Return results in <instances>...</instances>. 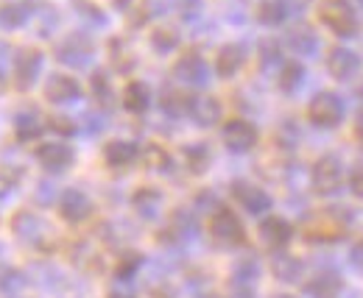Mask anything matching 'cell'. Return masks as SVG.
<instances>
[{
    "instance_id": "6f0895ef",
    "label": "cell",
    "mask_w": 363,
    "mask_h": 298,
    "mask_svg": "<svg viewBox=\"0 0 363 298\" xmlns=\"http://www.w3.org/2000/svg\"><path fill=\"white\" fill-rule=\"evenodd\" d=\"M199 298H216V296H199Z\"/></svg>"
},
{
    "instance_id": "e0dca14e",
    "label": "cell",
    "mask_w": 363,
    "mask_h": 298,
    "mask_svg": "<svg viewBox=\"0 0 363 298\" xmlns=\"http://www.w3.org/2000/svg\"><path fill=\"white\" fill-rule=\"evenodd\" d=\"M187 115H190V120H193L196 126L210 128L221 120L224 109H221V101H218V98H213V95H199V98L190 101V112H187Z\"/></svg>"
},
{
    "instance_id": "484cf974",
    "label": "cell",
    "mask_w": 363,
    "mask_h": 298,
    "mask_svg": "<svg viewBox=\"0 0 363 298\" xmlns=\"http://www.w3.org/2000/svg\"><path fill=\"white\" fill-rule=\"evenodd\" d=\"M151 106V86L145 81H129L123 89V109L132 115H145Z\"/></svg>"
},
{
    "instance_id": "816d5d0a",
    "label": "cell",
    "mask_w": 363,
    "mask_h": 298,
    "mask_svg": "<svg viewBox=\"0 0 363 298\" xmlns=\"http://www.w3.org/2000/svg\"><path fill=\"white\" fill-rule=\"evenodd\" d=\"M355 134H358V139H363V112H358V120H355Z\"/></svg>"
},
{
    "instance_id": "91938a15",
    "label": "cell",
    "mask_w": 363,
    "mask_h": 298,
    "mask_svg": "<svg viewBox=\"0 0 363 298\" xmlns=\"http://www.w3.org/2000/svg\"><path fill=\"white\" fill-rule=\"evenodd\" d=\"M361 3H363V0H361Z\"/></svg>"
},
{
    "instance_id": "d590c367",
    "label": "cell",
    "mask_w": 363,
    "mask_h": 298,
    "mask_svg": "<svg viewBox=\"0 0 363 298\" xmlns=\"http://www.w3.org/2000/svg\"><path fill=\"white\" fill-rule=\"evenodd\" d=\"M143 159H145V165H148L151 171H160V173L171 171V154H168L162 145H157V142H151V145L143 151Z\"/></svg>"
},
{
    "instance_id": "cb8c5ba5",
    "label": "cell",
    "mask_w": 363,
    "mask_h": 298,
    "mask_svg": "<svg viewBox=\"0 0 363 298\" xmlns=\"http://www.w3.org/2000/svg\"><path fill=\"white\" fill-rule=\"evenodd\" d=\"M199 231V220L190 210H177L171 217V226L165 229V237L162 240H171V243H184L190 237H196Z\"/></svg>"
},
{
    "instance_id": "e575fe53",
    "label": "cell",
    "mask_w": 363,
    "mask_h": 298,
    "mask_svg": "<svg viewBox=\"0 0 363 298\" xmlns=\"http://www.w3.org/2000/svg\"><path fill=\"white\" fill-rule=\"evenodd\" d=\"M140 268H143V254L140 251H123L118 256V265H115V279L129 282V279H135Z\"/></svg>"
},
{
    "instance_id": "60d3db41",
    "label": "cell",
    "mask_w": 363,
    "mask_h": 298,
    "mask_svg": "<svg viewBox=\"0 0 363 298\" xmlns=\"http://www.w3.org/2000/svg\"><path fill=\"white\" fill-rule=\"evenodd\" d=\"M48 128L53 134H59L62 139H67V137H73L79 131V123L73 118H67V115H53V118H48Z\"/></svg>"
},
{
    "instance_id": "db71d44e",
    "label": "cell",
    "mask_w": 363,
    "mask_h": 298,
    "mask_svg": "<svg viewBox=\"0 0 363 298\" xmlns=\"http://www.w3.org/2000/svg\"><path fill=\"white\" fill-rule=\"evenodd\" d=\"M106 298H135V296H132V293H121V290H112V293H109Z\"/></svg>"
},
{
    "instance_id": "7bdbcfd3",
    "label": "cell",
    "mask_w": 363,
    "mask_h": 298,
    "mask_svg": "<svg viewBox=\"0 0 363 298\" xmlns=\"http://www.w3.org/2000/svg\"><path fill=\"white\" fill-rule=\"evenodd\" d=\"M279 6H282V11H285V17H302V14L308 11L311 0H279Z\"/></svg>"
},
{
    "instance_id": "4fadbf2b",
    "label": "cell",
    "mask_w": 363,
    "mask_h": 298,
    "mask_svg": "<svg viewBox=\"0 0 363 298\" xmlns=\"http://www.w3.org/2000/svg\"><path fill=\"white\" fill-rule=\"evenodd\" d=\"M257 234H260V243H263L266 248H272V251H282V248L291 243V237H294V226H291L285 217L269 214V217H263V220H260Z\"/></svg>"
},
{
    "instance_id": "680465c9",
    "label": "cell",
    "mask_w": 363,
    "mask_h": 298,
    "mask_svg": "<svg viewBox=\"0 0 363 298\" xmlns=\"http://www.w3.org/2000/svg\"><path fill=\"white\" fill-rule=\"evenodd\" d=\"M361 95H363V84H361Z\"/></svg>"
},
{
    "instance_id": "d6a6232c",
    "label": "cell",
    "mask_w": 363,
    "mask_h": 298,
    "mask_svg": "<svg viewBox=\"0 0 363 298\" xmlns=\"http://www.w3.org/2000/svg\"><path fill=\"white\" fill-rule=\"evenodd\" d=\"M151 47H154L160 56L174 53V50L179 47V31H177V28H168V25L154 28V31H151Z\"/></svg>"
},
{
    "instance_id": "4dcf8cb0",
    "label": "cell",
    "mask_w": 363,
    "mask_h": 298,
    "mask_svg": "<svg viewBox=\"0 0 363 298\" xmlns=\"http://www.w3.org/2000/svg\"><path fill=\"white\" fill-rule=\"evenodd\" d=\"M90 89H92V98L101 103V106H112L115 103V86H112V79L106 70H95L90 79Z\"/></svg>"
},
{
    "instance_id": "ee69618b",
    "label": "cell",
    "mask_w": 363,
    "mask_h": 298,
    "mask_svg": "<svg viewBox=\"0 0 363 298\" xmlns=\"http://www.w3.org/2000/svg\"><path fill=\"white\" fill-rule=\"evenodd\" d=\"M347 184H350V193H352L355 198H363V165H355V168H352Z\"/></svg>"
},
{
    "instance_id": "d4e9b609",
    "label": "cell",
    "mask_w": 363,
    "mask_h": 298,
    "mask_svg": "<svg viewBox=\"0 0 363 298\" xmlns=\"http://www.w3.org/2000/svg\"><path fill=\"white\" fill-rule=\"evenodd\" d=\"M184 168L193 173V176H204L213 165V151L207 142H190L184 145Z\"/></svg>"
},
{
    "instance_id": "ab89813d",
    "label": "cell",
    "mask_w": 363,
    "mask_h": 298,
    "mask_svg": "<svg viewBox=\"0 0 363 298\" xmlns=\"http://www.w3.org/2000/svg\"><path fill=\"white\" fill-rule=\"evenodd\" d=\"M260 64H263V70L282 67V47L277 40H263L260 42Z\"/></svg>"
},
{
    "instance_id": "f35d334b",
    "label": "cell",
    "mask_w": 363,
    "mask_h": 298,
    "mask_svg": "<svg viewBox=\"0 0 363 298\" xmlns=\"http://www.w3.org/2000/svg\"><path fill=\"white\" fill-rule=\"evenodd\" d=\"M34 14L40 17V23H37L40 37H53V31L59 28V11H56V6H43V8H34Z\"/></svg>"
},
{
    "instance_id": "7402d4cb",
    "label": "cell",
    "mask_w": 363,
    "mask_h": 298,
    "mask_svg": "<svg viewBox=\"0 0 363 298\" xmlns=\"http://www.w3.org/2000/svg\"><path fill=\"white\" fill-rule=\"evenodd\" d=\"M137 156H140V148L132 139H109L104 145V162L109 168H129L137 162Z\"/></svg>"
},
{
    "instance_id": "f907efd6",
    "label": "cell",
    "mask_w": 363,
    "mask_h": 298,
    "mask_svg": "<svg viewBox=\"0 0 363 298\" xmlns=\"http://www.w3.org/2000/svg\"><path fill=\"white\" fill-rule=\"evenodd\" d=\"M229 298H257V296H255V290H252V287H246V285H232Z\"/></svg>"
},
{
    "instance_id": "30bf717a",
    "label": "cell",
    "mask_w": 363,
    "mask_h": 298,
    "mask_svg": "<svg viewBox=\"0 0 363 298\" xmlns=\"http://www.w3.org/2000/svg\"><path fill=\"white\" fill-rule=\"evenodd\" d=\"M174 76H177V81L187 86H207L210 84V64L204 62L201 53L187 50V53H182L179 59H177Z\"/></svg>"
},
{
    "instance_id": "6da1fadb",
    "label": "cell",
    "mask_w": 363,
    "mask_h": 298,
    "mask_svg": "<svg viewBox=\"0 0 363 298\" xmlns=\"http://www.w3.org/2000/svg\"><path fill=\"white\" fill-rule=\"evenodd\" d=\"M318 20L344 40H352L358 34V14L350 0H321L318 6Z\"/></svg>"
},
{
    "instance_id": "ac0fdd59",
    "label": "cell",
    "mask_w": 363,
    "mask_h": 298,
    "mask_svg": "<svg viewBox=\"0 0 363 298\" xmlns=\"http://www.w3.org/2000/svg\"><path fill=\"white\" fill-rule=\"evenodd\" d=\"M272 273L277 282H285V285H296L302 276H305V262L299 256L288 254L285 248L277 251L272 256Z\"/></svg>"
},
{
    "instance_id": "ba28073f",
    "label": "cell",
    "mask_w": 363,
    "mask_h": 298,
    "mask_svg": "<svg viewBox=\"0 0 363 298\" xmlns=\"http://www.w3.org/2000/svg\"><path fill=\"white\" fill-rule=\"evenodd\" d=\"M229 193H232L235 204H238L240 210H246L249 214H266L274 207L272 195H269L263 187L252 184V181H240V178H238V181H232Z\"/></svg>"
},
{
    "instance_id": "d6986e66",
    "label": "cell",
    "mask_w": 363,
    "mask_h": 298,
    "mask_svg": "<svg viewBox=\"0 0 363 298\" xmlns=\"http://www.w3.org/2000/svg\"><path fill=\"white\" fill-rule=\"evenodd\" d=\"M162 204H165V195L157 187H140V190H135V195H132V210L143 220H157L160 212H162Z\"/></svg>"
},
{
    "instance_id": "8d00e7d4",
    "label": "cell",
    "mask_w": 363,
    "mask_h": 298,
    "mask_svg": "<svg viewBox=\"0 0 363 298\" xmlns=\"http://www.w3.org/2000/svg\"><path fill=\"white\" fill-rule=\"evenodd\" d=\"M73 8H76V14L87 25H106V14H104V8L98 3H92V0H73Z\"/></svg>"
},
{
    "instance_id": "4316f807",
    "label": "cell",
    "mask_w": 363,
    "mask_h": 298,
    "mask_svg": "<svg viewBox=\"0 0 363 298\" xmlns=\"http://www.w3.org/2000/svg\"><path fill=\"white\" fill-rule=\"evenodd\" d=\"M31 14H34V8L28 3H17V0L3 3L0 6V25L6 31H17V28H23L31 20Z\"/></svg>"
},
{
    "instance_id": "44dd1931",
    "label": "cell",
    "mask_w": 363,
    "mask_h": 298,
    "mask_svg": "<svg viewBox=\"0 0 363 298\" xmlns=\"http://www.w3.org/2000/svg\"><path fill=\"white\" fill-rule=\"evenodd\" d=\"M243 64H246V47L238 42L224 45L218 50V56H216V73H218V79H235Z\"/></svg>"
},
{
    "instance_id": "f1b7e54d",
    "label": "cell",
    "mask_w": 363,
    "mask_h": 298,
    "mask_svg": "<svg viewBox=\"0 0 363 298\" xmlns=\"http://www.w3.org/2000/svg\"><path fill=\"white\" fill-rule=\"evenodd\" d=\"M302 84H305V67H302L299 62H285V64L279 67L277 86H279L285 95H294Z\"/></svg>"
},
{
    "instance_id": "5bb4252c",
    "label": "cell",
    "mask_w": 363,
    "mask_h": 298,
    "mask_svg": "<svg viewBox=\"0 0 363 298\" xmlns=\"http://www.w3.org/2000/svg\"><path fill=\"white\" fill-rule=\"evenodd\" d=\"M361 64V56L350 47H333L330 56H327V73L338 81H350L352 76H358Z\"/></svg>"
},
{
    "instance_id": "3957f363",
    "label": "cell",
    "mask_w": 363,
    "mask_h": 298,
    "mask_svg": "<svg viewBox=\"0 0 363 298\" xmlns=\"http://www.w3.org/2000/svg\"><path fill=\"white\" fill-rule=\"evenodd\" d=\"M11 231L20 243L31 246V248H45L48 237H50V226L45 223V217L31 210H20L11 217Z\"/></svg>"
},
{
    "instance_id": "f5cc1de1",
    "label": "cell",
    "mask_w": 363,
    "mask_h": 298,
    "mask_svg": "<svg viewBox=\"0 0 363 298\" xmlns=\"http://www.w3.org/2000/svg\"><path fill=\"white\" fill-rule=\"evenodd\" d=\"M112 3H115L121 11H129V8H132V0H112Z\"/></svg>"
},
{
    "instance_id": "5b68a950",
    "label": "cell",
    "mask_w": 363,
    "mask_h": 298,
    "mask_svg": "<svg viewBox=\"0 0 363 298\" xmlns=\"http://www.w3.org/2000/svg\"><path fill=\"white\" fill-rule=\"evenodd\" d=\"M308 120L318 128H335L344 120V101L335 92H318L308 103Z\"/></svg>"
},
{
    "instance_id": "836d02e7",
    "label": "cell",
    "mask_w": 363,
    "mask_h": 298,
    "mask_svg": "<svg viewBox=\"0 0 363 298\" xmlns=\"http://www.w3.org/2000/svg\"><path fill=\"white\" fill-rule=\"evenodd\" d=\"M109 56H112V64H115L121 73L135 70L137 56L132 53V47L126 45V40H112V42H109Z\"/></svg>"
},
{
    "instance_id": "f6af8a7d",
    "label": "cell",
    "mask_w": 363,
    "mask_h": 298,
    "mask_svg": "<svg viewBox=\"0 0 363 298\" xmlns=\"http://www.w3.org/2000/svg\"><path fill=\"white\" fill-rule=\"evenodd\" d=\"M350 265L363 276V240H358V243L352 246V251H350Z\"/></svg>"
},
{
    "instance_id": "7dc6e473",
    "label": "cell",
    "mask_w": 363,
    "mask_h": 298,
    "mask_svg": "<svg viewBox=\"0 0 363 298\" xmlns=\"http://www.w3.org/2000/svg\"><path fill=\"white\" fill-rule=\"evenodd\" d=\"M14 50H11V45L9 42H0V70H6L9 67V62H14Z\"/></svg>"
},
{
    "instance_id": "11a10c76",
    "label": "cell",
    "mask_w": 363,
    "mask_h": 298,
    "mask_svg": "<svg viewBox=\"0 0 363 298\" xmlns=\"http://www.w3.org/2000/svg\"><path fill=\"white\" fill-rule=\"evenodd\" d=\"M3 89H6V70H0V95H3Z\"/></svg>"
},
{
    "instance_id": "c3c4849f",
    "label": "cell",
    "mask_w": 363,
    "mask_h": 298,
    "mask_svg": "<svg viewBox=\"0 0 363 298\" xmlns=\"http://www.w3.org/2000/svg\"><path fill=\"white\" fill-rule=\"evenodd\" d=\"M53 195H56V190H53L50 184H40V187H37V201H40V204H50Z\"/></svg>"
},
{
    "instance_id": "bcb514c9",
    "label": "cell",
    "mask_w": 363,
    "mask_h": 298,
    "mask_svg": "<svg viewBox=\"0 0 363 298\" xmlns=\"http://www.w3.org/2000/svg\"><path fill=\"white\" fill-rule=\"evenodd\" d=\"M199 11H201V0H182V17L184 20H193Z\"/></svg>"
},
{
    "instance_id": "52a82bcc",
    "label": "cell",
    "mask_w": 363,
    "mask_h": 298,
    "mask_svg": "<svg viewBox=\"0 0 363 298\" xmlns=\"http://www.w3.org/2000/svg\"><path fill=\"white\" fill-rule=\"evenodd\" d=\"M43 64H45V56L37 50V47H26L14 56V70H11V79L14 86L20 92H28L31 86L37 84L40 73H43Z\"/></svg>"
},
{
    "instance_id": "1f68e13d",
    "label": "cell",
    "mask_w": 363,
    "mask_h": 298,
    "mask_svg": "<svg viewBox=\"0 0 363 298\" xmlns=\"http://www.w3.org/2000/svg\"><path fill=\"white\" fill-rule=\"evenodd\" d=\"M26 287H28V276H26L23 270H17V268H6V270L0 273V293H3V296L20 298Z\"/></svg>"
},
{
    "instance_id": "9c48e42d",
    "label": "cell",
    "mask_w": 363,
    "mask_h": 298,
    "mask_svg": "<svg viewBox=\"0 0 363 298\" xmlns=\"http://www.w3.org/2000/svg\"><path fill=\"white\" fill-rule=\"evenodd\" d=\"M34 156H37V162L43 165V171L48 173H65L73 168V162H76V151H73V145L70 142H43V145H37V151H34Z\"/></svg>"
},
{
    "instance_id": "9f6ffc18",
    "label": "cell",
    "mask_w": 363,
    "mask_h": 298,
    "mask_svg": "<svg viewBox=\"0 0 363 298\" xmlns=\"http://www.w3.org/2000/svg\"><path fill=\"white\" fill-rule=\"evenodd\" d=\"M0 256H3V243H0Z\"/></svg>"
},
{
    "instance_id": "2e32d148",
    "label": "cell",
    "mask_w": 363,
    "mask_h": 298,
    "mask_svg": "<svg viewBox=\"0 0 363 298\" xmlns=\"http://www.w3.org/2000/svg\"><path fill=\"white\" fill-rule=\"evenodd\" d=\"M45 98L56 106H65V103H76L82 98V84L73 79V76H65V73H53L45 81Z\"/></svg>"
},
{
    "instance_id": "ffe728a7",
    "label": "cell",
    "mask_w": 363,
    "mask_h": 298,
    "mask_svg": "<svg viewBox=\"0 0 363 298\" xmlns=\"http://www.w3.org/2000/svg\"><path fill=\"white\" fill-rule=\"evenodd\" d=\"M344 290V279L335 270H321L305 285V298H338Z\"/></svg>"
},
{
    "instance_id": "b9f144b4",
    "label": "cell",
    "mask_w": 363,
    "mask_h": 298,
    "mask_svg": "<svg viewBox=\"0 0 363 298\" xmlns=\"http://www.w3.org/2000/svg\"><path fill=\"white\" fill-rule=\"evenodd\" d=\"M20 178H23V168H17V165H0V184L3 187H17Z\"/></svg>"
},
{
    "instance_id": "9a60e30c",
    "label": "cell",
    "mask_w": 363,
    "mask_h": 298,
    "mask_svg": "<svg viewBox=\"0 0 363 298\" xmlns=\"http://www.w3.org/2000/svg\"><path fill=\"white\" fill-rule=\"evenodd\" d=\"M11 128H14V137H17L20 142H37V139L43 137V131L48 128V123L34 106H26V109H20V112L14 115Z\"/></svg>"
},
{
    "instance_id": "74e56055",
    "label": "cell",
    "mask_w": 363,
    "mask_h": 298,
    "mask_svg": "<svg viewBox=\"0 0 363 298\" xmlns=\"http://www.w3.org/2000/svg\"><path fill=\"white\" fill-rule=\"evenodd\" d=\"M257 20L263 23V25H279V23H285L288 17H285V11H282V6H279V0H266V3H260L257 6Z\"/></svg>"
},
{
    "instance_id": "8fae6325",
    "label": "cell",
    "mask_w": 363,
    "mask_h": 298,
    "mask_svg": "<svg viewBox=\"0 0 363 298\" xmlns=\"http://www.w3.org/2000/svg\"><path fill=\"white\" fill-rule=\"evenodd\" d=\"M221 137H224V145H227L232 154H246V151H252V148L257 145V139H260L255 123H249V120H243V118L227 120Z\"/></svg>"
},
{
    "instance_id": "7a4b0ae2",
    "label": "cell",
    "mask_w": 363,
    "mask_h": 298,
    "mask_svg": "<svg viewBox=\"0 0 363 298\" xmlns=\"http://www.w3.org/2000/svg\"><path fill=\"white\" fill-rule=\"evenodd\" d=\"M92 56H95V42L84 31H73L56 45V59L73 70H84L92 62Z\"/></svg>"
},
{
    "instance_id": "7c38bea8",
    "label": "cell",
    "mask_w": 363,
    "mask_h": 298,
    "mask_svg": "<svg viewBox=\"0 0 363 298\" xmlns=\"http://www.w3.org/2000/svg\"><path fill=\"white\" fill-rule=\"evenodd\" d=\"M59 214L67 220V223H84L87 217L92 214V201L90 195L84 193V190H79V187H67L65 193H62V198H59Z\"/></svg>"
},
{
    "instance_id": "8992f818",
    "label": "cell",
    "mask_w": 363,
    "mask_h": 298,
    "mask_svg": "<svg viewBox=\"0 0 363 298\" xmlns=\"http://www.w3.org/2000/svg\"><path fill=\"white\" fill-rule=\"evenodd\" d=\"M210 234L221 243V246H243L246 243V229L240 223V217L227 210V207H218L213 217H210Z\"/></svg>"
},
{
    "instance_id": "f546056e",
    "label": "cell",
    "mask_w": 363,
    "mask_h": 298,
    "mask_svg": "<svg viewBox=\"0 0 363 298\" xmlns=\"http://www.w3.org/2000/svg\"><path fill=\"white\" fill-rule=\"evenodd\" d=\"M190 95H184L179 89H162V98H160V106H162V112L168 115V118H184L187 112H190Z\"/></svg>"
},
{
    "instance_id": "681fc988",
    "label": "cell",
    "mask_w": 363,
    "mask_h": 298,
    "mask_svg": "<svg viewBox=\"0 0 363 298\" xmlns=\"http://www.w3.org/2000/svg\"><path fill=\"white\" fill-rule=\"evenodd\" d=\"M82 120H84V128H87L90 134H95V131H101V128L106 126V123H104V118H95V115H84Z\"/></svg>"
},
{
    "instance_id": "83f0119b",
    "label": "cell",
    "mask_w": 363,
    "mask_h": 298,
    "mask_svg": "<svg viewBox=\"0 0 363 298\" xmlns=\"http://www.w3.org/2000/svg\"><path fill=\"white\" fill-rule=\"evenodd\" d=\"M260 279V262L255 256H240L232 265V285H246L255 287V282Z\"/></svg>"
},
{
    "instance_id": "603a6c76",
    "label": "cell",
    "mask_w": 363,
    "mask_h": 298,
    "mask_svg": "<svg viewBox=\"0 0 363 298\" xmlns=\"http://www.w3.org/2000/svg\"><path fill=\"white\" fill-rule=\"evenodd\" d=\"M285 45L291 47V53H296V56H316L318 47H321V40H318V34L311 28V25H294L291 31H288V37H285Z\"/></svg>"
},
{
    "instance_id": "277c9868",
    "label": "cell",
    "mask_w": 363,
    "mask_h": 298,
    "mask_svg": "<svg viewBox=\"0 0 363 298\" xmlns=\"http://www.w3.org/2000/svg\"><path fill=\"white\" fill-rule=\"evenodd\" d=\"M341 184H344V165H341V159L333 156V154L321 156L313 165V171H311L313 193L316 195H335L341 190Z\"/></svg>"
}]
</instances>
